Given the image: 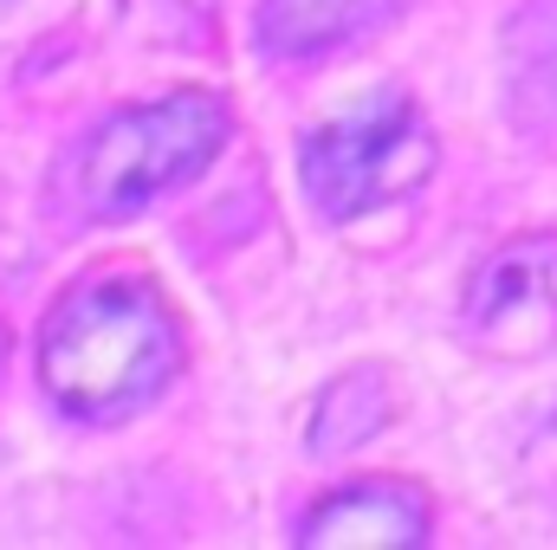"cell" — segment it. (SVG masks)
Instances as JSON below:
<instances>
[{"instance_id": "ba28073f", "label": "cell", "mask_w": 557, "mask_h": 550, "mask_svg": "<svg viewBox=\"0 0 557 550\" xmlns=\"http://www.w3.org/2000/svg\"><path fill=\"white\" fill-rule=\"evenodd\" d=\"M396 414V383L383 363H357L344 376H331L318 389V402L305 414V453L311 460H344L357 447H370Z\"/></svg>"}, {"instance_id": "5b68a950", "label": "cell", "mask_w": 557, "mask_h": 550, "mask_svg": "<svg viewBox=\"0 0 557 550\" xmlns=\"http://www.w3.org/2000/svg\"><path fill=\"white\" fill-rule=\"evenodd\" d=\"M428 532H434L428 492L409 479H389V473L350 479L298 518V545L318 550H409L428 545Z\"/></svg>"}, {"instance_id": "277c9868", "label": "cell", "mask_w": 557, "mask_h": 550, "mask_svg": "<svg viewBox=\"0 0 557 550\" xmlns=\"http://www.w3.org/2000/svg\"><path fill=\"white\" fill-rule=\"evenodd\" d=\"M460 324L493 357H545L557 343V234L493 247L467 278Z\"/></svg>"}, {"instance_id": "7a4b0ae2", "label": "cell", "mask_w": 557, "mask_h": 550, "mask_svg": "<svg viewBox=\"0 0 557 550\" xmlns=\"http://www.w3.org/2000/svg\"><path fill=\"white\" fill-rule=\"evenodd\" d=\"M227 137H234V111L221 91H201V85L149 104H124L78 142L65 188L85 221H137L143 208L195 182Z\"/></svg>"}, {"instance_id": "6da1fadb", "label": "cell", "mask_w": 557, "mask_h": 550, "mask_svg": "<svg viewBox=\"0 0 557 550\" xmlns=\"http://www.w3.org/2000/svg\"><path fill=\"white\" fill-rule=\"evenodd\" d=\"M182 370V324L143 273L78 278L39 324V389L65 421L111 427L143 414Z\"/></svg>"}, {"instance_id": "3957f363", "label": "cell", "mask_w": 557, "mask_h": 550, "mask_svg": "<svg viewBox=\"0 0 557 550\" xmlns=\"http://www.w3.org/2000/svg\"><path fill=\"white\" fill-rule=\"evenodd\" d=\"M434 162H441L434 124L396 85L363 91L357 104L318 117L298 137V182L324 221H363L409 201L434 175Z\"/></svg>"}, {"instance_id": "52a82bcc", "label": "cell", "mask_w": 557, "mask_h": 550, "mask_svg": "<svg viewBox=\"0 0 557 550\" xmlns=\"http://www.w3.org/2000/svg\"><path fill=\"white\" fill-rule=\"evenodd\" d=\"M506 111L525 137H557V0L506 20Z\"/></svg>"}, {"instance_id": "9c48e42d", "label": "cell", "mask_w": 557, "mask_h": 550, "mask_svg": "<svg viewBox=\"0 0 557 550\" xmlns=\"http://www.w3.org/2000/svg\"><path fill=\"white\" fill-rule=\"evenodd\" d=\"M0 370H7V324H0Z\"/></svg>"}, {"instance_id": "8992f818", "label": "cell", "mask_w": 557, "mask_h": 550, "mask_svg": "<svg viewBox=\"0 0 557 550\" xmlns=\"http://www.w3.org/2000/svg\"><path fill=\"white\" fill-rule=\"evenodd\" d=\"M403 0H260L253 13V46L278 59V65H298V59H324L363 33H376L383 20H396Z\"/></svg>"}]
</instances>
